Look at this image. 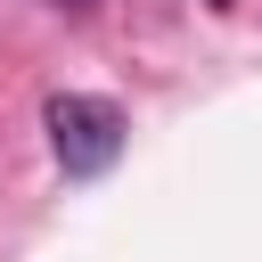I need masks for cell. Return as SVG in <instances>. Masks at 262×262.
Listing matches in <instances>:
<instances>
[{
    "label": "cell",
    "mask_w": 262,
    "mask_h": 262,
    "mask_svg": "<svg viewBox=\"0 0 262 262\" xmlns=\"http://www.w3.org/2000/svg\"><path fill=\"white\" fill-rule=\"evenodd\" d=\"M57 8H74V16H90V8H98V0H57Z\"/></svg>",
    "instance_id": "obj_2"
},
{
    "label": "cell",
    "mask_w": 262,
    "mask_h": 262,
    "mask_svg": "<svg viewBox=\"0 0 262 262\" xmlns=\"http://www.w3.org/2000/svg\"><path fill=\"white\" fill-rule=\"evenodd\" d=\"M213 8H237V0H213Z\"/></svg>",
    "instance_id": "obj_3"
},
{
    "label": "cell",
    "mask_w": 262,
    "mask_h": 262,
    "mask_svg": "<svg viewBox=\"0 0 262 262\" xmlns=\"http://www.w3.org/2000/svg\"><path fill=\"white\" fill-rule=\"evenodd\" d=\"M41 123H49V156H57V172L66 180H98V172H115V156H123V106L115 98H90V90H57L49 106H41Z\"/></svg>",
    "instance_id": "obj_1"
}]
</instances>
